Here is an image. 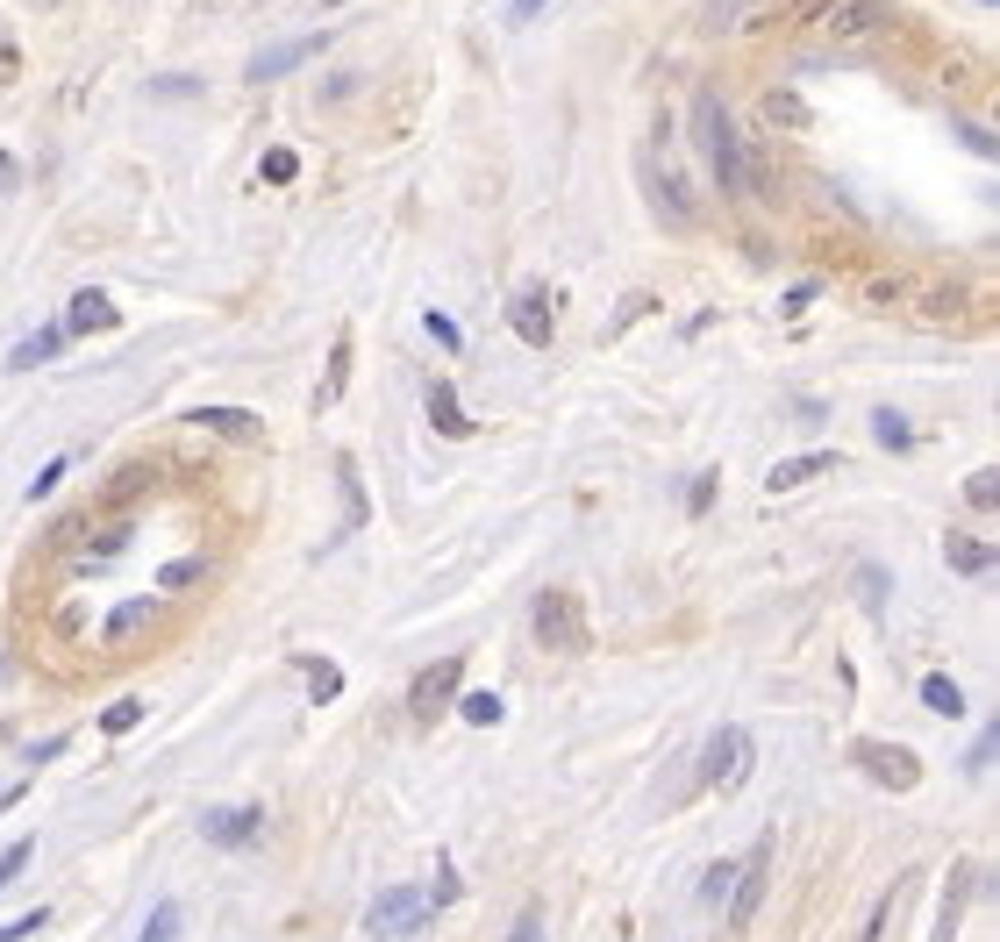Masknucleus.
Here are the masks:
<instances>
[{
    "mask_svg": "<svg viewBox=\"0 0 1000 942\" xmlns=\"http://www.w3.org/2000/svg\"><path fill=\"white\" fill-rule=\"evenodd\" d=\"M693 143H701L708 172H715L722 193H751V158H744V136H736L722 94H693Z\"/></svg>",
    "mask_w": 1000,
    "mask_h": 942,
    "instance_id": "obj_1",
    "label": "nucleus"
},
{
    "mask_svg": "<svg viewBox=\"0 0 1000 942\" xmlns=\"http://www.w3.org/2000/svg\"><path fill=\"white\" fill-rule=\"evenodd\" d=\"M744 779H751V736H744V728H715L708 764H701V785H708V793H736Z\"/></svg>",
    "mask_w": 1000,
    "mask_h": 942,
    "instance_id": "obj_2",
    "label": "nucleus"
},
{
    "mask_svg": "<svg viewBox=\"0 0 1000 942\" xmlns=\"http://www.w3.org/2000/svg\"><path fill=\"white\" fill-rule=\"evenodd\" d=\"M536 643L543 650H586L579 592H543V600H536Z\"/></svg>",
    "mask_w": 1000,
    "mask_h": 942,
    "instance_id": "obj_3",
    "label": "nucleus"
},
{
    "mask_svg": "<svg viewBox=\"0 0 1000 942\" xmlns=\"http://www.w3.org/2000/svg\"><path fill=\"white\" fill-rule=\"evenodd\" d=\"M429 892H415V886H393V892H379V900H372V921H365V929L379 935V942H386V935H415L422 929V921H429Z\"/></svg>",
    "mask_w": 1000,
    "mask_h": 942,
    "instance_id": "obj_4",
    "label": "nucleus"
},
{
    "mask_svg": "<svg viewBox=\"0 0 1000 942\" xmlns=\"http://www.w3.org/2000/svg\"><path fill=\"white\" fill-rule=\"evenodd\" d=\"M458 672H465V657H444V664H422L415 672V686H407V714L415 721H436L450 700H458Z\"/></svg>",
    "mask_w": 1000,
    "mask_h": 942,
    "instance_id": "obj_5",
    "label": "nucleus"
},
{
    "mask_svg": "<svg viewBox=\"0 0 1000 942\" xmlns=\"http://www.w3.org/2000/svg\"><path fill=\"white\" fill-rule=\"evenodd\" d=\"M851 757H858V771H865V779L886 785V793H907V785L922 779V764H915L907 750H893V742H858Z\"/></svg>",
    "mask_w": 1000,
    "mask_h": 942,
    "instance_id": "obj_6",
    "label": "nucleus"
},
{
    "mask_svg": "<svg viewBox=\"0 0 1000 942\" xmlns=\"http://www.w3.org/2000/svg\"><path fill=\"white\" fill-rule=\"evenodd\" d=\"M765 864H772V849L757 843L744 864H736V892H730V929H751V914H757V900H765Z\"/></svg>",
    "mask_w": 1000,
    "mask_h": 942,
    "instance_id": "obj_7",
    "label": "nucleus"
},
{
    "mask_svg": "<svg viewBox=\"0 0 1000 942\" xmlns=\"http://www.w3.org/2000/svg\"><path fill=\"white\" fill-rule=\"evenodd\" d=\"M508 322H514V336H522L529 351H543V343H551V293H543V286H522L514 308H508Z\"/></svg>",
    "mask_w": 1000,
    "mask_h": 942,
    "instance_id": "obj_8",
    "label": "nucleus"
},
{
    "mask_svg": "<svg viewBox=\"0 0 1000 942\" xmlns=\"http://www.w3.org/2000/svg\"><path fill=\"white\" fill-rule=\"evenodd\" d=\"M115 322V300L100 293V286H86V293H72V314H65V336H94V329Z\"/></svg>",
    "mask_w": 1000,
    "mask_h": 942,
    "instance_id": "obj_9",
    "label": "nucleus"
},
{
    "mask_svg": "<svg viewBox=\"0 0 1000 942\" xmlns=\"http://www.w3.org/2000/svg\"><path fill=\"white\" fill-rule=\"evenodd\" d=\"M201 429H215V436H230V443H265V421L244 415V407H201Z\"/></svg>",
    "mask_w": 1000,
    "mask_h": 942,
    "instance_id": "obj_10",
    "label": "nucleus"
},
{
    "mask_svg": "<svg viewBox=\"0 0 1000 942\" xmlns=\"http://www.w3.org/2000/svg\"><path fill=\"white\" fill-rule=\"evenodd\" d=\"M150 621H158V600H123L108 621H100V635H108V643H136Z\"/></svg>",
    "mask_w": 1000,
    "mask_h": 942,
    "instance_id": "obj_11",
    "label": "nucleus"
},
{
    "mask_svg": "<svg viewBox=\"0 0 1000 942\" xmlns=\"http://www.w3.org/2000/svg\"><path fill=\"white\" fill-rule=\"evenodd\" d=\"M822 471H837V458H829V450H808V458L772 464V471H765V485H772V493H786V485H808V479H822Z\"/></svg>",
    "mask_w": 1000,
    "mask_h": 942,
    "instance_id": "obj_12",
    "label": "nucleus"
},
{
    "mask_svg": "<svg viewBox=\"0 0 1000 942\" xmlns=\"http://www.w3.org/2000/svg\"><path fill=\"white\" fill-rule=\"evenodd\" d=\"M944 557H950V571H965V579H987L993 571V543L987 536H950Z\"/></svg>",
    "mask_w": 1000,
    "mask_h": 942,
    "instance_id": "obj_13",
    "label": "nucleus"
},
{
    "mask_svg": "<svg viewBox=\"0 0 1000 942\" xmlns=\"http://www.w3.org/2000/svg\"><path fill=\"white\" fill-rule=\"evenodd\" d=\"M886 22V0H837V14H829V29L837 36H865V29Z\"/></svg>",
    "mask_w": 1000,
    "mask_h": 942,
    "instance_id": "obj_14",
    "label": "nucleus"
},
{
    "mask_svg": "<svg viewBox=\"0 0 1000 942\" xmlns=\"http://www.w3.org/2000/svg\"><path fill=\"white\" fill-rule=\"evenodd\" d=\"M57 351H65V329H36V336H22V343H14L8 372H36V364H51Z\"/></svg>",
    "mask_w": 1000,
    "mask_h": 942,
    "instance_id": "obj_15",
    "label": "nucleus"
},
{
    "mask_svg": "<svg viewBox=\"0 0 1000 942\" xmlns=\"http://www.w3.org/2000/svg\"><path fill=\"white\" fill-rule=\"evenodd\" d=\"M965 900H972V871L958 864V871H950V886H944V914H936V935H929V942H950V935H958Z\"/></svg>",
    "mask_w": 1000,
    "mask_h": 942,
    "instance_id": "obj_16",
    "label": "nucleus"
},
{
    "mask_svg": "<svg viewBox=\"0 0 1000 942\" xmlns=\"http://www.w3.org/2000/svg\"><path fill=\"white\" fill-rule=\"evenodd\" d=\"M208 843H251L257 835V807H222V814H208Z\"/></svg>",
    "mask_w": 1000,
    "mask_h": 942,
    "instance_id": "obj_17",
    "label": "nucleus"
},
{
    "mask_svg": "<svg viewBox=\"0 0 1000 942\" xmlns=\"http://www.w3.org/2000/svg\"><path fill=\"white\" fill-rule=\"evenodd\" d=\"M337 485H343V536H351V528H365V485H358V464L351 458H337Z\"/></svg>",
    "mask_w": 1000,
    "mask_h": 942,
    "instance_id": "obj_18",
    "label": "nucleus"
},
{
    "mask_svg": "<svg viewBox=\"0 0 1000 942\" xmlns=\"http://www.w3.org/2000/svg\"><path fill=\"white\" fill-rule=\"evenodd\" d=\"M429 421H436V429H444V436H472V421L458 415V393H450L444 378H436V386H429Z\"/></svg>",
    "mask_w": 1000,
    "mask_h": 942,
    "instance_id": "obj_19",
    "label": "nucleus"
},
{
    "mask_svg": "<svg viewBox=\"0 0 1000 942\" xmlns=\"http://www.w3.org/2000/svg\"><path fill=\"white\" fill-rule=\"evenodd\" d=\"M300 678H308V700H337L343 693V672L329 657H300Z\"/></svg>",
    "mask_w": 1000,
    "mask_h": 942,
    "instance_id": "obj_20",
    "label": "nucleus"
},
{
    "mask_svg": "<svg viewBox=\"0 0 1000 942\" xmlns=\"http://www.w3.org/2000/svg\"><path fill=\"white\" fill-rule=\"evenodd\" d=\"M315 51V36H300V43H279V51H257L251 57V79H272V72H286L294 57H308Z\"/></svg>",
    "mask_w": 1000,
    "mask_h": 942,
    "instance_id": "obj_21",
    "label": "nucleus"
},
{
    "mask_svg": "<svg viewBox=\"0 0 1000 942\" xmlns=\"http://www.w3.org/2000/svg\"><path fill=\"white\" fill-rule=\"evenodd\" d=\"M136 942H179V907H172V900H158V907H150V921H143V935H136Z\"/></svg>",
    "mask_w": 1000,
    "mask_h": 942,
    "instance_id": "obj_22",
    "label": "nucleus"
},
{
    "mask_svg": "<svg viewBox=\"0 0 1000 942\" xmlns=\"http://www.w3.org/2000/svg\"><path fill=\"white\" fill-rule=\"evenodd\" d=\"M458 714H465L472 728H493V721H500V693H458Z\"/></svg>",
    "mask_w": 1000,
    "mask_h": 942,
    "instance_id": "obj_23",
    "label": "nucleus"
},
{
    "mask_svg": "<svg viewBox=\"0 0 1000 942\" xmlns=\"http://www.w3.org/2000/svg\"><path fill=\"white\" fill-rule=\"evenodd\" d=\"M922 700H929V714H965V693L950 678H922Z\"/></svg>",
    "mask_w": 1000,
    "mask_h": 942,
    "instance_id": "obj_24",
    "label": "nucleus"
},
{
    "mask_svg": "<svg viewBox=\"0 0 1000 942\" xmlns=\"http://www.w3.org/2000/svg\"><path fill=\"white\" fill-rule=\"evenodd\" d=\"M343 378H351V329L337 336V357H329V378H322V400H337V393H343Z\"/></svg>",
    "mask_w": 1000,
    "mask_h": 942,
    "instance_id": "obj_25",
    "label": "nucleus"
},
{
    "mask_svg": "<svg viewBox=\"0 0 1000 942\" xmlns=\"http://www.w3.org/2000/svg\"><path fill=\"white\" fill-rule=\"evenodd\" d=\"M14 79H22V43H14L8 14H0V86H14Z\"/></svg>",
    "mask_w": 1000,
    "mask_h": 942,
    "instance_id": "obj_26",
    "label": "nucleus"
},
{
    "mask_svg": "<svg viewBox=\"0 0 1000 942\" xmlns=\"http://www.w3.org/2000/svg\"><path fill=\"white\" fill-rule=\"evenodd\" d=\"M872 436H879L886 450H907V421L893 415V407H879V415H872Z\"/></svg>",
    "mask_w": 1000,
    "mask_h": 942,
    "instance_id": "obj_27",
    "label": "nucleus"
},
{
    "mask_svg": "<svg viewBox=\"0 0 1000 942\" xmlns=\"http://www.w3.org/2000/svg\"><path fill=\"white\" fill-rule=\"evenodd\" d=\"M136 721H143V700H115L108 714H100V728H108V736H129Z\"/></svg>",
    "mask_w": 1000,
    "mask_h": 942,
    "instance_id": "obj_28",
    "label": "nucleus"
},
{
    "mask_svg": "<svg viewBox=\"0 0 1000 942\" xmlns=\"http://www.w3.org/2000/svg\"><path fill=\"white\" fill-rule=\"evenodd\" d=\"M29 849H36V843H29V835H22V843H8V849H0V892H8V886H14V878H22V864H29Z\"/></svg>",
    "mask_w": 1000,
    "mask_h": 942,
    "instance_id": "obj_29",
    "label": "nucleus"
},
{
    "mask_svg": "<svg viewBox=\"0 0 1000 942\" xmlns=\"http://www.w3.org/2000/svg\"><path fill=\"white\" fill-rule=\"evenodd\" d=\"M294 172H300V158H294V150H265V186H286Z\"/></svg>",
    "mask_w": 1000,
    "mask_h": 942,
    "instance_id": "obj_30",
    "label": "nucleus"
},
{
    "mask_svg": "<svg viewBox=\"0 0 1000 942\" xmlns=\"http://www.w3.org/2000/svg\"><path fill=\"white\" fill-rule=\"evenodd\" d=\"M422 329H429V336L444 343V351H458V343H465V336H458V322H450V314H422Z\"/></svg>",
    "mask_w": 1000,
    "mask_h": 942,
    "instance_id": "obj_31",
    "label": "nucleus"
},
{
    "mask_svg": "<svg viewBox=\"0 0 1000 942\" xmlns=\"http://www.w3.org/2000/svg\"><path fill=\"white\" fill-rule=\"evenodd\" d=\"M193 579H201V557H179V565L158 571V586H193Z\"/></svg>",
    "mask_w": 1000,
    "mask_h": 942,
    "instance_id": "obj_32",
    "label": "nucleus"
},
{
    "mask_svg": "<svg viewBox=\"0 0 1000 942\" xmlns=\"http://www.w3.org/2000/svg\"><path fill=\"white\" fill-rule=\"evenodd\" d=\"M993 500H1000V479H993V471H979V479H972V507H979V514H987V507H993Z\"/></svg>",
    "mask_w": 1000,
    "mask_h": 942,
    "instance_id": "obj_33",
    "label": "nucleus"
},
{
    "mask_svg": "<svg viewBox=\"0 0 1000 942\" xmlns=\"http://www.w3.org/2000/svg\"><path fill=\"white\" fill-rule=\"evenodd\" d=\"M858 600H865V607H879V600H886V586H879V571H858Z\"/></svg>",
    "mask_w": 1000,
    "mask_h": 942,
    "instance_id": "obj_34",
    "label": "nucleus"
},
{
    "mask_svg": "<svg viewBox=\"0 0 1000 942\" xmlns=\"http://www.w3.org/2000/svg\"><path fill=\"white\" fill-rule=\"evenodd\" d=\"M43 929V914H22V921H8V929H0V942H22V935H36Z\"/></svg>",
    "mask_w": 1000,
    "mask_h": 942,
    "instance_id": "obj_35",
    "label": "nucleus"
},
{
    "mask_svg": "<svg viewBox=\"0 0 1000 942\" xmlns=\"http://www.w3.org/2000/svg\"><path fill=\"white\" fill-rule=\"evenodd\" d=\"M14 186H22V164H14L8 150H0V193H14Z\"/></svg>",
    "mask_w": 1000,
    "mask_h": 942,
    "instance_id": "obj_36",
    "label": "nucleus"
},
{
    "mask_svg": "<svg viewBox=\"0 0 1000 942\" xmlns=\"http://www.w3.org/2000/svg\"><path fill=\"white\" fill-rule=\"evenodd\" d=\"M514 942H543V921H536V914H522V929H514Z\"/></svg>",
    "mask_w": 1000,
    "mask_h": 942,
    "instance_id": "obj_37",
    "label": "nucleus"
},
{
    "mask_svg": "<svg viewBox=\"0 0 1000 942\" xmlns=\"http://www.w3.org/2000/svg\"><path fill=\"white\" fill-rule=\"evenodd\" d=\"M536 8H543V0H514L508 14H514V22H529V14H536Z\"/></svg>",
    "mask_w": 1000,
    "mask_h": 942,
    "instance_id": "obj_38",
    "label": "nucleus"
},
{
    "mask_svg": "<svg viewBox=\"0 0 1000 942\" xmlns=\"http://www.w3.org/2000/svg\"><path fill=\"white\" fill-rule=\"evenodd\" d=\"M322 8H343V0H322Z\"/></svg>",
    "mask_w": 1000,
    "mask_h": 942,
    "instance_id": "obj_39",
    "label": "nucleus"
},
{
    "mask_svg": "<svg viewBox=\"0 0 1000 942\" xmlns=\"http://www.w3.org/2000/svg\"><path fill=\"white\" fill-rule=\"evenodd\" d=\"M43 8H57V0H43Z\"/></svg>",
    "mask_w": 1000,
    "mask_h": 942,
    "instance_id": "obj_40",
    "label": "nucleus"
}]
</instances>
